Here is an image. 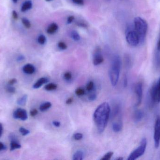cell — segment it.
Listing matches in <instances>:
<instances>
[{
    "instance_id": "obj_17",
    "label": "cell",
    "mask_w": 160,
    "mask_h": 160,
    "mask_svg": "<svg viewBox=\"0 0 160 160\" xmlns=\"http://www.w3.org/2000/svg\"><path fill=\"white\" fill-rule=\"evenodd\" d=\"M58 29V25L56 23H52L48 27L47 33L49 34H52L57 32Z\"/></svg>"
},
{
    "instance_id": "obj_30",
    "label": "cell",
    "mask_w": 160,
    "mask_h": 160,
    "mask_svg": "<svg viewBox=\"0 0 160 160\" xmlns=\"http://www.w3.org/2000/svg\"><path fill=\"white\" fill-rule=\"evenodd\" d=\"M19 131L20 132L21 134L23 136H26V135H28L30 133V131L29 130L25 128L22 127L20 128Z\"/></svg>"
},
{
    "instance_id": "obj_21",
    "label": "cell",
    "mask_w": 160,
    "mask_h": 160,
    "mask_svg": "<svg viewBox=\"0 0 160 160\" xmlns=\"http://www.w3.org/2000/svg\"><path fill=\"white\" fill-rule=\"evenodd\" d=\"M27 99H28L27 95H23L18 100L17 103L20 106H24L26 104V102H27Z\"/></svg>"
},
{
    "instance_id": "obj_2",
    "label": "cell",
    "mask_w": 160,
    "mask_h": 160,
    "mask_svg": "<svg viewBox=\"0 0 160 160\" xmlns=\"http://www.w3.org/2000/svg\"><path fill=\"white\" fill-rule=\"evenodd\" d=\"M121 68V58L116 54L113 57L109 71V78L112 86H116L118 83Z\"/></svg>"
},
{
    "instance_id": "obj_20",
    "label": "cell",
    "mask_w": 160,
    "mask_h": 160,
    "mask_svg": "<svg viewBox=\"0 0 160 160\" xmlns=\"http://www.w3.org/2000/svg\"><path fill=\"white\" fill-rule=\"evenodd\" d=\"M57 85L53 83H51L45 85L44 88L45 90L48 91H54L56 90L57 88Z\"/></svg>"
},
{
    "instance_id": "obj_22",
    "label": "cell",
    "mask_w": 160,
    "mask_h": 160,
    "mask_svg": "<svg viewBox=\"0 0 160 160\" xmlns=\"http://www.w3.org/2000/svg\"><path fill=\"white\" fill-rule=\"evenodd\" d=\"M86 89L88 93L94 92L95 90V85L94 82L90 81L87 84Z\"/></svg>"
},
{
    "instance_id": "obj_49",
    "label": "cell",
    "mask_w": 160,
    "mask_h": 160,
    "mask_svg": "<svg viewBox=\"0 0 160 160\" xmlns=\"http://www.w3.org/2000/svg\"><path fill=\"white\" fill-rule=\"evenodd\" d=\"M12 1H13V3H16L18 2V0H12Z\"/></svg>"
},
{
    "instance_id": "obj_38",
    "label": "cell",
    "mask_w": 160,
    "mask_h": 160,
    "mask_svg": "<svg viewBox=\"0 0 160 160\" xmlns=\"http://www.w3.org/2000/svg\"><path fill=\"white\" fill-rule=\"evenodd\" d=\"M17 82V80L16 79H12L9 80L8 82V85H13Z\"/></svg>"
},
{
    "instance_id": "obj_34",
    "label": "cell",
    "mask_w": 160,
    "mask_h": 160,
    "mask_svg": "<svg viewBox=\"0 0 160 160\" xmlns=\"http://www.w3.org/2000/svg\"><path fill=\"white\" fill-rule=\"evenodd\" d=\"M58 47L61 50H66L67 49V45L63 41H60L58 43Z\"/></svg>"
},
{
    "instance_id": "obj_11",
    "label": "cell",
    "mask_w": 160,
    "mask_h": 160,
    "mask_svg": "<svg viewBox=\"0 0 160 160\" xmlns=\"http://www.w3.org/2000/svg\"><path fill=\"white\" fill-rule=\"evenodd\" d=\"M35 68L34 66L32 64H28L25 65L22 67V71L25 74L31 75L33 74L35 71Z\"/></svg>"
},
{
    "instance_id": "obj_42",
    "label": "cell",
    "mask_w": 160,
    "mask_h": 160,
    "mask_svg": "<svg viewBox=\"0 0 160 160\" xmlns=\"http://www.w3.org/2000/svg\"><path fill=\"white\" fill-rule=\"evenodd\" d=\"M52 125L56 127H59L61 126V123L59 121H54L52 122Z\"/></svg>"
},
{
    "instance_id": "obj_35",
    "label": "cell",
    "mask_w": 160,
    "mask_h": 160,
    "mask_svg": "<svg viewBox=\"0 0 160 160\" xmlns=\"http://www.w3.org/2000/svg\"><path fill=\"white\" fill-rule=\"evenodd\" d=\"M38 113V111L37 109H33L30 111V115H31V116L34 117V116H36L37 115Z\"/></svg>"
},
{
    "instance_id": "obj_25",
    "label": "cell",
    "mask_w": 160,
    "mask_h": 160,
    "mask_svg": "<svg viewBox=\"0 0 160 160\" xmlns=\"http://www.w3.org/2000/svg\"><path fill=\"white\" fill-rule=\"evenodd\" d=\"M75 93L78 96H82L85 94V90L82 87H79L76 89Z\"/></svg>"
},
{
    "instance_id": "obj_27",
    "label": "cell",
    "mask_w": 160,
    "mask_h": 160,
    "mask_svg": "<svg viewBox=\"0 0 160 160\" xmlns=\"http://www.w3.org/2000/svg\"><path fill=\"white\" fill-rule=\"evenodd\" d=\"M46 37L44 35H40L38 38V42L41 45H44L46 42Z\"/></svg>"
},
{
    "instance_id": "obj_46",
    "label": "cell",
    "mask_w": 160,
    "mask_h": 160,
    "mask_svg": "<svg viewBox=\"0 0 160 160\" xmlns=\"http://www.w3.org/2000/svg\"><path fill=\"white\" fill-rule=\"evenodd\" d=\"M157 50L158 51H160V35L158 41V44H157Z\"/></svg>"
},
{
    "instance_id": "obj_40",
    "label": "cell",
    "mask_w": 160,
    "mask_h": 160,
    "mask_svg": "<svg viewBox=\"0 0 160 160\" xmlns=\"http://www.w3.org/2000/svg\"><path fill=\"white\" fill-rule=\"evenodd\" d=\"M77 24L78 26H80V27H87V24L86 23H84L81 22H78L77 23Z\"/></svg>"
},
{
    "instance_id": "obj_23",
    "label": "cell",
    "mask_w": 160,
    "mask_h": 160,
    "mask_svg": "<svg viewBox=\"0 0 160 160\" xmlns=\"http://www.w3.org/2000/svg\"><path fill=\"white\" fill-rule=\"evenodd\" d=\"M71 37L75 41H79L80 39V36L77 31H73L71 34Z\"/></svg>"
},
{
    "instance_id": "obj_13",
    "label": "cell",
    "mask_w": 160,
    "mask_h": 160,
    "mask_svg": "<svg viewBox=\"0 0 160 160\" xmlns=\"http://www.w3.org/2000/svg\"><path fill=\"white\" fill-rule=\"evenodd\" d=\"M144 114L143 111L141 110H136L134 112L133 116V120L135 123H138L142 121V119L143 118Z\"/></svg>"
},
{
    "instance_id": "obj_4",
    "label": "cell",
    "mask_w": 160,
    "mask_h": 160,
    "mask_svg": "<svg viewBox=\"0 0 160 160\" xmlns=\"http://www.w3.org/2000/svg\"><path fill=\"white\" fill-rule=\"evenodd\" d=\"M147 141L146 138H143L140 143V146L132 151L129 156L128 160H135L144 155L146 149Z\"/></svg>"
},
{
    "instance_id": "obj_43",
    "label": "cell",
    "mask_w": 160,
    "mask_h": 160,
    "mask_svg": "<svg viewBox=\"0 0 160 160\" xmlns=\"http://www.w3.org/2000/svg\"><path fill=\"white\" fill-rule=\"evenodd\" d=\"M73 101H74V99H73V98L70 97L66 101V103L67 104L69 105V104H71V103H72Z\"/></svg>"
},
{
    "instance_id": "obj_12",
    "label": "cell",
    "mask_w": 160,
    "mask_h": 160,
    "mask_svg": "<svg viewBox=\"0 0 160 160\" xmlns=\"http://www.w3.org/2000/svg\"><path fill=\"white\" fill-rule=\"evenodd\" d=\"M49 79L46 77H42L38 79L36 82L33 85V88L34 89H38L41 87L43 85L46 84L49 82Z\"/></svg>"
},
{
    "instance_id": "obj_7",
    "label": "cell",
    "mask_w": 160,
    "mask_h": 160,
    "mask_svg": "<svg viewBox=\"0 0 160 160\" xmlns=\"http://www.w3.org/2000/svg\"><path fill=\"white\" fill-rule=\"evenodd\" d=\"M154 139L155 147L158 148L159 147L160 143V116H158L156 119Z\"/></svg>"
},
{
    "instance_id": "obj_29",
    "label": "cell",
    "mask_w": 160,
    "mask_h": 160,
    "mask_svg": "<svg viewBox=\"0 0 160 160\" xmlns=\"http://www.w3.org/2000/svg\"><path fill=\"white\" fill-rule=\"evenodd\" d=\"M114 153L113 152H109L106 153L103 156V157L101 159V160H109L111 159Z\"/></svg>"
},
{
    "instance_id": "obj_1",
    "label": "cell",
    "mask_w": 160,
    "mask_h": 160,
    "mask_svg": "<svg viewBox=\"0 0 160 160\" xmlns=\"http://www.w3.org/2000/svg\"><path fill=\"white\" fill-rule=\"evenodd\" d=\"M111 109L109 103L104 102L99 105L93 114V119L99 133L104 132L111 116Z\"/></svg>"
},
{
    "instance_id": "obj_45",
    "label": "cell",
    "mask_w": 160,
    "mask_h": 160,
    "mask_svg": "<svg viewBox=\"0 0 160 160\" xmlns=\"http://www.w3.org/2000/svg\"><path fill=\"white\" fill-rule=\"evenodd\" d=\"M24 59H25L24 56H23V55H21L18 56V58H17V61H18V62H21V61L24 60Z\"/></svg>"
},
{
    "instance_id": "obj_24",
    "label": "cell",
    "mask_w": 160,
    "mask_h": 160,
    "mask_svg": "<svg viewBox=\"0 0 160 160\" xmlns=\"http://www.w3.org/2000/svg\"><path fill=\"white\" fill-rule=\"evenodd\" d=\"M22 24H23L25 27H26L27 29H29L31 28V23L30 22V21L26 18H23L22 19Z\"/></svg>"
},
{
    "instance_id": "obj_50",
    "label": "cell",
    "mask_w": 160,
    "mask_h": 160,
    "mask_svg": "<svg viewBox=\"0 0 160 160\" xmlns=\"http://www.w3.org/2000/svg\"><path fill=\"white\" fill-rule=\"evenodd\" d=\"M46 1H47V2H49V1H51V0H46Z\"/></svg>"
},
{
    "instance_id": "obj_26",
    "label": "cell",
    "mask_w": 160,
    "mask_h": 160,
    "mask_svg": "<svg viewBox=\"0 0 160 160\" xmlns=\"http://www.w3.org/2000/svg\"><path fill=\"white\" fill-rule=\"evenodd\" d=\"M6 91L9 94H14L16 92V88L12 85H8L5 88Z\"/></svg>"
},
{
    "instance_id": "obj_37",
    "label": "cell",
    "mask_w": 160,
    "mask_h": 160,
    "mask_svg": "<svg viewBox=\"0 0 160 160\" xmlns=\"http://www.w3.org/2000/svg\"><path fill=\"white\" fill-rule=\"evenodd\" d=\"M72 2L77 4L82 5L84 4V0H72Z\"/></svg>"
},
{
    "instance_id": "obj_10",
    "label": "cell",
    "mask_w": 160,
    "mask_h": 160,
    "mask_svg": "<svg viewBox=\"0 0 160 160\" xmlns=\"http://www.w3.org/2000/svg\"><path fill=\"white\" fill-rule=\"evenodd\" d=\"M13 116L15 119H19L22 121L27 120L28 117V114L26 110L22 108H18L14 111Z\"/></svg>"
},
{
    "instance_id": "obj_8",
    "label": "cell",
    "mask_w": 160,
    "mask_h": 160,
    "mask_svg": "<svg viewBox=\"0 0 160 160\" xmlns=\"http://www.w3.org/2000/svg\"><path fill=\"white\" fill-rule=\"evenodd\" d=\"M104 61L102 54L101 49L99 47H97L95 49L93 54V63L95 66H98L103 63Z\"/></svg>"
},
{
    "instance_id": "obj_33",
    "label": "cell",
    "mask_w": 160,
    "mask_h": 160,
    "mask_svg": "<svg viewBox=\"0 0 160 160\" xmlns=\"http://www.w3.org/2000/svg\"><path fill=\"white\" fill-rule=\"evenodd\" d=\"M125 65H126L127 67H130L131 66V60L129 56L127 55V56L125 57Z\"/></svg>"
},
{
    "instance_id": "obj_19",
    "label": "cell",
    "mask_w": 160,
    "mask_h": 160,
    "mask_svg": "<svg viewBox=\"0 0 160 160\" xmlns=\"http://www.w3.org/2000/svg\"><path fill=\"white\" fill-rule=\"evenodd\" d=\"M52 104L50 102H46L41 104L39 107V110L41 111H45L51 108Z\"/></svg>"
},
{
    "instance_id": "obj_16",
    "label": "cell",
    "mask_w": 160,
    "mask_h": 160,
    "mask_svg": "<svg viewBox=\"0 0 160 160\" xmlns=\"http://www.w3.org/2000/svg\"><path fill=\"white\" fill-rule=\"evenodd\" d=\"M32 1L28 0V1H25L24 3H23L21 7V11L22 12H25L27 10L32 8Z\"/></svg>"
},
{
    "instance_id": "obj_32",
    "label": "cell",
    "mask_w": 160,
    "mask_h": 160,
    "mask_svg": "<svg viewBox=\"0 0 160 160\" xmlns=\"http://www.w3.org/2000/svg\"><path fill=\"white\" fill-rule=\"evenodd\" d=\"M83 134L82 133H80V132H77V133H75L73 136V138L75 139L76 141H80L82 140L83 138Z\"/></svg>"
},
{
    "instance_id": "obj_36",
    "label": "cell",
    "mask_w": 160,
    "mask_h": 160,
    "mask_svg": "<svg viewBox=\"0 0 160 160\" xmlns=\"http://www.w3.org/2000/svg\"><path fill=\"white\" fill-rule=\"evenodd\" d=\"M128 77L126 75H124V78H123V85L124 87H126L128 86Z\"/></svg>"
},
{
    "instance_id": "obj_44",
    "label": "cell",
    "mask_w": 160,
    "mask_h": 160,
    "mask_svg": "<svg viewBox=\"0 0 160 160\" xmlns=\"http://www.w3.org/2000/svg\"><path fill=\"white\" fill-rule=\"evenodd\" d=\"M6 149V147L5 145L2 142H0V151L5 150Z\"/></svg>"
},
{
    "instance_id": "obj_6",
    "label": "cell",
    "mask_w": 160,
    "mask_h": 160,
    "mask_svg": "<svg viewBox=\"0 0 160 160\" xmlns=\"http://www.w3.org/2000/svg\"><path fill=\"white\" fill-rule=\"evenodd\" d=\"M151 100L154 103L160 102V77L158 82L154 84L150 90Z\"/></svg>"
},
{
    "instance_id": "obj_47",
    "label": "cell",
    "mask_w": 160,
    "mask_h": 160,
    "mask_svg": "<svg viewBox=\"0 0 160 160\" xmlns=\"http://www.w3.org/2000/svg\"><path fill=\"white\" fill-rule=\"evenodd\" d=\"M3 132V126L0 123V138L2 136Z\"/></svg>"
},
{
    "instance_id": "obj_31",
    "label": "cell",
    "mask_w": 160,
    "mask_h": 160,
    "mask_svg": "<svg viewBox=\"0 0 160 160\" xmlns=\"http://www.w3.org/2000/svg\"><path fill=\"white\" fill-rule=\"evenodd\" d=\"M97 97V94L95 93V91L89 93L88 96V99L90 101H94L96 100Z\"/></svg>"
},
{
    "instance_id": "obj_48",
    "label": "cell",
    "mask_w": 160,
    "mask_h": 160,
    "mask_svg": "<svg viewBox=\"0 0 160 160\" xmlns=\"http://www.w3.org/2000/svg\"><path fill=\"white\" fill-rule=\"evenodd\" d=\"M117 160H123V158L122 157H118L116 159Z\"/></svg>"
},
{
    "instance_id": "obj_18",
    "label": "cell",
    "mask_w": 160,
    "mask_h": 160,
    "mask_svg": "<svg viewBox=\"0 0 160 160\" xmlns=\"http://www.w3.org/2000/svg\"><path fill=\"white\" fill-rule=\"evenodd\" d=\"M84 153L82 150H78L75 152L73 156V160H82L83 159Z\"/></svg>"
},
{
    "instance_id": "obj_14",
    "label": "cell",
    "mask_w": 160,
    "mask_h": 160,
    "mask_svg": "<svg viewBox=\"0 0 160 160\" xmlns=\"http://www.w3.org/2000/svg\"><path fill=\"white\" fill-rule=\"evenodd\" d=\"M122 128H123V124L122 121H118V122L113 123L112 129L115 132H118L121 131L122 130Z\"/></svg>"
},
{
    "instance_id": "obj_5",
    "label": "cell",
    "mask_w": 160,
    "mask_h": 160,
    "mask_svg": "<svg viewBox=\"0 0 160 160\" xmlns=\"http://www.w3.org/2000/svg\"><path fill=\"white\" fill-rule=\"evenodd\" d=\"M126 40L128 43L132 47H136L141 44L140 37L134 29H129L127 31Z\"/></svg>"
},
{
    "instance_id": "obj_9",
    "label": "cell",
    "mask_w": 160,
    "mask_h": 160,
    "mask_svg": "<svg viewBox=\"0 0 160 160\" xmlns=\"http://www.w3.org/2000/svg\"><path fill=\"white\" fill-rule=\"evenodd\" d=\"M135 93L136 95L135 106H139L142 103L143 95V85L141 82L136 84L135 86Z\"/></svg>"
},
{
    "instance_id": "obj_3",
    "label": "cell",
    "mask_w": 160,
    "mask_h": 160,
    "mask_svg": "<svg viewBox=\"0 0 160 160\" xmlns=\"http://www.w3.org/2000/svg\"><path fill=\"white\" fill-rule=\"evenodd\" d=\"M134 30L140 37L141 44L143 43L146 36L148 25L146 21L140 17H136L134 20Z\"/></svg>"
},
{
    "instance_id": "obj_39",
    "label": "cell",
    "mask_w": 160,
    "mask_h": 160,
    "mask_svg": "<svg viewBox=\"0 0 160 160\" xmlns=\"http://www.w3.org/2000/svg\"><path fill=\"white\" fill-rule=\"evenodd\" d=\"M74 19H75V18H74V16H71L68 17L67 19L68 23V24L71 23L74 21Z\"/></svg>"
},
{
    "instance_id": "obj_41",
    "label": "cell",
    "mask_w": 160,
    "mask_h": 160,
    "mask_svg": "<svg viewBox=\"0 0 160 160\" xmlns=\"http://www.w3.org/2000/svg\"><path fill=\"white\" fill-rule=\"evenodd\" d=\"M12 17H13V18L14 19H18V13L15 10H13L12 12Z\"/></svg>"
},
{
    "instance_id": "obj_28",
    "label": "cell",
    "mask_w": 160,
    "mask_h": 160,
    "mask_svg": "<svg viewBox=\"0 0 160 160\" xmlns=\"http://www.w3.org/2000/svg\"><path fill=\"white\" fill-rule=\"evenodd\" d=\"M72 74L70 71H67L64 74L63 78L66 81L71 80L72 79Z\"/></svg>"
},
{
    "instance_id": "obj_15",
    "label": "cell",
    "mask_w": 160,
    "mask_h": 160,
    "mask_svg": "<svg viewBox=\"0 0 160 160\" xmlns=\"http://www.w3.org/2000/svg\"><path fill=\"white\" fill-rule=\"evenodd\" d=\"M10 141V151H14L17 149H19L21 147V145L18 142L17 139H14Z\"/></svg>"
}]
</instances>
